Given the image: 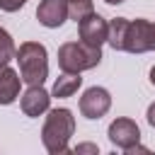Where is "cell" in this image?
<instances>
[{"label": "cell", "mask_w": 155, "mask_h": 155, "mask_svg": "<svg viewBox=\"0 0 155 155\" xmlns=\"http://www.w3.org/2000/svg\"><path fill=\"white\" fill-rule=\"evenodd\" d=\"M150 51H155V22H150Z\"/></svg>", "instance_id": "cell-18"}, {"label": "cell", "mask_w": 155, "mask_h": 155, "mask_svg": "<svg viewBox=\"0 0 155 155\" xmlns=\"http://www.w3.org/2000/svg\"><path fill=\"white\" fill-rule=\"evenodd\" d=\"M124 51L126 53H145V51H150V22L148 19L138 17V19L128 22Z\"/></svg>", "instance_id": "cell-7"}, {"label": "cell", "mask_w": 155, "mask_h": 155, "mask_svg": "<svg viewBox=\"0 0 155 155\" xmlns=\"http://www.w3.org/2000/svg\"><path fill=\"white\" fill-rule=\"evenodd\" d=\"M104 2H107V5H121L124 0H104Z\"/></svg>", "instance_id": "cell-19"}, {"label": "cell", "mask_w": 155, "mask_h": 155, "mask_svg": "<svg viewBox=\"0 0 155 155\" xmlns=\"http://www.w3.org/2000/svg\"><path fill=\"white\" fill-rule=\"evenodd\" d=\"M80 85H82L80 73H61V75L56 78L53 87H51V94L58 97V99H68V97H73V94L80 90Z\"/></svg>", "instance_id": "cell-11"}, {"label": "cell", "mask_w": 155, "mask_h": 155, "mask_svg": "<svg viewBox=\"0 0 155 155\" xmlns=\"http://www.w3.org/2000/svg\"><path fill=\"white\" fill-rule=\"evenodd\" d=\"M111 109V94L104 87H87L80 97V114L85 119H102Z\"/></svg>", "instance_id": "cell-6"}, {"label": "cell", "mask_w": 155, "mask_h": 155, "mask_svg": "<svg viewBox=\"0 0 155 155\" xmlns=\"http://www.w3.org/2000/svg\"><path fill=\"white\" fill-rule=\"evenodd\" d=\"M102 63V48L82 41H65L58 48V68L63 73H85Z\"/></svg>", "instance_id": "cell-3"}, {"label": "cell", "mask_w": 155, "mask_h": 155, "mask_svg": "<svg viewBox=\"0 0 155 155\" xmlns=\"http://www.w3.org/2000/svg\"><path fill=\"white\" fill-rule=\"evenodd\" d=\"M36 19L41 27L46 29H58L65 24V19H70L68 5L65 0H41L36 7Z\"/></svg>", "instance_id": "cell-8"}, {"label": "cell", "mask_w": 155, "mask_h": 155, "mask_svg": "<svg viewBox=\"0 0 155 155\" xmlns=\"http://www.w3.org/2000/svg\"><path fill=\"white\" fill-rule=\"evenodd\" d=\"M78 34H80V41L82 44L94 46V48H102V44H107V39H109V22L102 15L90 12L87 17H82L78 22Z\"/></svg>", "instance_id": "cell-4"}, {"label": "cell", "mask_w": 155, "mask_h": 155, "mask_svg": "<svg viewBox=\"0 0 155 155\" xmlns=\"http://www.w3.org/2000/svg\"><path fill=\"white\" fill-rule=\"evenodd\" d=\"M75 133V116L70 109L61 107V109H48V116L44 121L41 128V143L51 155H63L70 153L68 143Z\"/></svg>", "instance_id": "cell-1"}, {"label": "cell", "mask_w": 155, "mask_h": 155, "mask_svg": "<svg viewBox=\"0 0 155 155\" xmlns=\"http://www.w3.org/2000/svg\"><path fill=\"white\" fill-rule=\"evenodd\" d=\"M128 22H131V19H126V17H114V19L109 22V39H107V44H109L114 51H124Z\"/></svg>", "instance_id": "cell-12"}, {"label": "cell", "mask_w": 155, "mask_h": 155, "mask_svg": "<svg viewBox=\"0 0 155 155\" xmlns=\"http://www.w3.org/2000/svg\"><path fill=\"white\" fill-rule=\"evenodd\" d=\"M150 82H153V85H155V65H153V68H150Z\"/></svg>", "instance_id": "cell-20"}, {"label": "cell", "mask_w": 155, "mask_h": 155, "mask_svg": "<svg viewBox=\"0 0 155 155\" xmlns=\"http://www.w3.org/2000/svg\"><path fill=\"white\" fill-rule=\"evenodd\" d=\"M15 56H17V46L10 36V31L0 27V63H10Z\"/></svg>", "instance_id": "cell-14"}, {"label": "cell", "mask_w": 155, "mask_h": 155, "mask_svg": "<svg viewBox=\"0 0 155 155\" xmlns=\"http://www.w3.org/2000/svg\"><path fill=\"white\" fill-rule=\"evenodd\" d=\"M73 153H75V155H80V153H92V155H97V153H99V148H97L94 143H80Z\"/></svg>", "instance_id": "cell-16"}, {"label": "cell", "mask_w": 155, "mask_h": 155, "mask_svg": "<svg viewBox=\"0 0 155 155\" xmlns=\"http://www.w3.org/2000/svg\"><path fill=\"white\" fill-rule=\"evenodd\" d=\"M65 5H68V12H70V19H75V22H80L82 17L94 12L92 0H65Z\"/></svg>", "instance_id": "cell-13"}, {"label": "cell", "mask_w": 155, "mask_h": 155, "mask_svg": "<svg viewBox=\"0 0 155 155\" xmlns=\"http://www.w3.org/2000/svg\"><path fill=\"white\" fill-rule=\"evenodd\" d=\"M15 61L19 65L22 82H27V85H44L46 82V78H48V51H46L44 44H39V41L19 44Z\"/></svg>", "instance_id": "cell-2"}, {"label": "cell", "mask_w": 155, "mask_h": 155, "mask_svg": "<svg viewBox=\"0 0 155 155\" xmlns=\"http://www.w3.org/2000/svg\"><path fill=\"white\" fill-rule=\"evenodd\" d=\"M29 0H0V10L2 12H17L27 5Z\"/></svg>", "instance_id": "cell-15"}, {"label": "cell", "mask_w": 155, "mask_h": 155, "mask_svg": "<svg viewBox=\"0 0 155 155\" xmlns=\"http://www.w3.org/2000/svg\"><path fill=\"white\" fill-rule=\"evenodd\" d=\"M22 75L10 68V63H0V104L7 107L19 97Z\"/></svg>", "instance_id": "cell-10"}, {"label": "cell", "mask_w": 155, "mask_h": 155, "mask_svg": "<svg viewBox=\"0 0 155 155\" xmlns=\"http://www.w3.org/2000/svg\"><path fill=\"white\" fill-rule=\"evenodd\" d=\"M22 111L24 116H41V114H48V107H51V94L44 90V85H29L27 92L22 94Z\"/></svg>", "instance_id": "cell-9"}, {"label": "cell", "mask_w": 155, "mask_h": 155, "mask_svg": "<svg viewBox=\"0 0 155 155\" xmlns=\"http://www.w3.org/2000/svg\"><path fill=\"white\" fill-rule=\"evenodd\" d=\"M145 119H148V124H150V126L155 128V102H153V104L148 107V111H145Z\"/></svg>", "instance_id": "cell-17"}, {"label": "cell", "mask_w": 155, "mask_h": 155, "mask_svg": "<svg viewBox=\"0 0 155 155\" xmlns=\"http://www.w3.org/2000/svg\"><path fill=\"white\" fill-rule=\"evenodd\" d=\"M107 136H109L111 145L121 148L124 153H126L128 148H133V145L140 143V128H138V124H136L133 119H126V116L114 119V121L109 124V128H107Z\"/></svg>", "instance_id": "cell-5"}]
</instances>
